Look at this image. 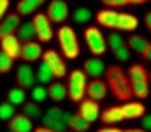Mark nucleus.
<instances>
[{
    "label": "nucleus",
    "instance_id": "nucleus-1",
    "mask_svg": "<svg viewBox=\"0 0 151 132\" xmlns=\"http://www.w3.org/2000/svg\"><path fill=\"white\" fill-rule=\"evenodd\" d=\"M106 74V85L113 92V95L118 100H128L132 97V88L128 83L127 72L119 65H111L104 71Z\"/></svg>",
    "mask_w": 151,
    "mask_h": 132
},
{
    "label": "nucleus",
    "instance_id": "nucleus-2",
    "mask_svg": "<svg viewBox=\"0 0 151 132\" xmlns=\"http://www.w3.org/2000/svg\"><path fill=\"white\" fill-rule=\"evenodd\" d=\"M127 78L132 88V95H135L137 99H146L150 95V79H148V71L144 65L141 63L130 65Z\"/></svg>",
    "mask_w": 151,
    "mask_h": 132
},
{
    "label": "nucleus",
    "instance_id": "nucleus-3",
    "mask_svg": "<svg viewBox=\"0 0 151 132\" xmlns=\"http://www.w3.org/2000/svg\"><path fill=\"white\" fill-rule=\"evenodd\" d=\"M56 37H58V44L62 48V53L65 58L69 60H74L79 56L81 53V48H79V43H77V35H76L74 28L69 27V25H63L58 28L56 32Z\"/></svg>",
    "mask_w": 151,
    "mask_h": 132
},
{
    "label": "nucleus",
    "instance_id": "nucleus-4",
    "mask_svg": "<svg viewBox=\"0 0 151 132\" xmlns=\"http://www.w3.org/2000/svg\"><path fill=\"white\" fill-rule=\"evenodd\" d=\"M86 83H88V76L84 74L83 69H76L69 74V83L67 87V95L74 100V102H81L86 95Z\"/></svg>",
    "mask_w": 151,
    "mask_h": 132
},
{
    "label": "nucleus",
    "instance_id": "nucleus-5",
    "mask_svg": "<svg viewBox=\"0 0 151 132\" xmlns=\"http://www.w3.org/2000/svg\"><path fill=\"white\" fill-rule=\"evenodd\" d=\"M84 41H86V44H88V49H90L95 56L104 55L106 49H107L106 39H104L100 28H97V27H91V25H90V27L84 30Z\"/></svg>",
    "mask_w": 151,
    "mask_h": 132
},
{
    "label": "nucleus",
    "instance_id": "nucleus-6",
    "mask_svg": "<svg viewBox=\"0 0 151 132\" xmlns=\"http://www.w3.org/2000/svg\"><path fill=\"white\" fill-rule=\"evenodd\" d=\"M32 25H34V30H35V35L40 43H49L53 39V23L47 19L46 12H39L34 16L32 19Z\"/></svg>",
    "mask_w": 151,
    "mask_h": 132
},
{
    "label": "nucleus",
    "instance_id": "nucleus-7",
    "mask_svg": "<svg viewBox=\"0 0 151 132\" xmlns=\"http://www.w3.org/2000/svg\"><path fill=\"white\" fill-rule=\"evenodd\" d=\"M42 63H46L47 67H49V71L53 72V76L55 78H63L65 74H67V67H65V62L62 60V56L56 53V51H53V49H49V51H42Z\"/></svg>",
    "mask_w": 151,
    "mask_h": 132
},
{
    "label": "nucleus",
    "instance_id": "nucleus-8",
    "mask_svg": "<svg viewBox=\"0 0 151 132\" xmlns=\"http://www.w3.org/2000/svg\"><path fill=\"white\" fill-rule=\"evenodd\" d=\"M46 16L51 23H63L69 18V5L63 0H51Z\"/></svg>",
    "mask_w": 151,
    "mask_h": 132
},
{
    "label": "nucleus",
    "instance_id": "nucleus-9",
    "mask_svg": "<svg viewBox=\"0 0 151 132\" xmlns=\"http://www.w3.org/2000/svg\"><path fill=\"white\" fill-rule=\"evenodd\" d=\"M86 122H95L99 120L100 116V107H99V102L97 100H91V99H86V100H81L79 104V111H77Z\"/></svg>",
    "mask_w": 151,
    "mask_h": 132
},
{
    "label": "nucleus",
    "instance_id": "nucleus-10",
    "mask_svg": "<svg viewBox=\"0 0 151 132\" xmlns=\"http://www.w3.org/2000/svg\"><path fill=\"white\" fill-rule=\"evenodd\" d=\"M42 56V46L39 43H34V41H28V43H23L19 46V56L21 60L25 62H35Z\"/></svg>",
    "mask_w": 151,
    "mask_h": 132
},
{
    "label": "nucleus",
    "instance_id": "nucleus-11",
    "mask_svg": "<svg viewBox=\"0 0 151 132\" xmlns=\"http://www.w3.org/2000/svg\"><path fill=\"white\" fill-rule=\"evenodd\" d=\"M86 95H88V99H91V100H102V99H106V95H107V85H106V81H102V79H99V78H93L90 83H86Z\"/></svg>",
    "mask_w": 151,
    "mask_h": 132
},
{
    "label": "nucleus",
    "instance_id": "nucleus-12",
    "mask_svg": "<svg viewBox=\"0 0 151 132\" xmlns=\"http://www.w3.org/2000/svg\"><path fill=\"white\" fill-rule=\"evenodd\" d=\"M0 46H2V51L9 56V58H18L19 56V39L14 35V34H11V35H5V37H2L0 39Z\"/></svg>",
    "mask_w": 151,
    "mask_h": 132
},
{
    "label": "nucleus",
    "instance_id": "nucleus-13",
    "mask_svg": "<svg viewBox=\"0 0 151 132\" xmlns=\"http://www.w3.org/2000/svg\"><path fill=\"white\" fill-rule=\"evenodd\" d=\"M19 27V14H5L0 19V39L5 35H11L16 32V28Z\"/></svg>",
    "mask_w": 151,
    "mask_h": 132
},
{
    "label": "nucleus",
    "instance_id": "nucleus-14",
    "mask_svg": "<svg viewBox=\"0 0 151 132\" xmlns=\"http://www.w3.org/2000/svg\"><path fill=\"white\" fill-rule=\"evenodd\" d=\"M16 81H18L19 88H23V90L34 87L35 76H34L32 67H30V65H27V63H25V65H21V67L18 69V72H16Z\"/></svg>",
    "mask_w": 151,
    "mask_h": 132
},
{
    "label": "nucleus",
    "instance_id": "nucleus-15",
    "mask_svg": "<svg viewBox=\"0 0 151 132\" xmlns=\"http://www.w3.org/2000/svg\"><path fill=\"white\" fill-rule=\"evenodd\" d=\"M32 129H34V123L25 115H14L9 120V131L11 132H32Z\"/></svg>",
    "mask_w": 151,
    "mask_h": 132
},
{
    "label": "nucleus",
    "instance_id": "nucleus-16",
    "mask_svg": "<svg viewBox=\"0 0 151 132\" xmlns=\"http://www.w3.org/2000/svg\"><path fill=\"white\" fill-rule=\"evenodd\" d=\"M84 74L86 76H91V78H99V76H102L104 74V71H106V65H104V62L99 58V56H93V58H88L86 62H84Z\"/></svg>",
    "mask_w": 151,
    "mask_h": 132
},
{
    "label": "nucleus",
    "instance_id": "nucleus-17",
    "mask_svg": "<svg viewBox=\"0 0 151 132\" xmlns=\"http://www.w3.org/2000/svg\"><path fill=\"white\" fill-rule=\"evenodd\" d=\"M97 23L106 28H116L118 25V12L113 9H102L97 12Z\"/></svg>",
    "mask_w": 151,
    "mask_h": 132
},
{
    "label": "nucleus",
    "instance_id": "nucleus-18",
    "mask_svg": "<svg viewBox=\"0 0 151 132\" xmlns=\"http://www.w3.org/2000/svg\"><path fill=\"white\" fill-rule=\"evenodd\" d=\"M137 27H139V19H137L134 14H128V12H121V14H118V25H116L118 30H123V32H134Z\"/></svg>",
    "mask_w": 151,
    "mask_h": 132
},
{
    "label": "nucleus",
    "instance_id": "nucleus-19",
    "mask_svg": "<svg viewBox=\"0 0 151 132\" xmlns=\"http://www.w3.org/2000/svg\"><path fill=\"white\" fill-rule=\"evenodd\" d=\"M121 113H123V118H141L146 109H144V104L142 102H127L125 106H121Z\"/></svg>",
    "mask_w": 151,
    "mask_h": 132
},
{
    "label": "nucleus",
    "instance_id": "nucleus-20",
    "mask_svg": "<svg viewBox=\"0 0 151 132\" xmlns=\"http://www.w3.org/2000/svg\"><path fill=\"white\" fill-rule=\"evenodd\" d=\"M99 118H102V122L104 123H107V125H113V123H119V122H123L125 118H123V113H121V107H118V106H113V107H107Z\"/></svg>",
    "mask_w": 151,
    "mask_h": 132
},
{
    "label": "nucleus",
    "instance_id": "nucleus-21",
    "mask_svg": "<svg viewBox=\"0 0 151 132\" xmlns=\"http://www.w3.org/2000/svg\"><path fill=\"white\" fill-rule=\"evenodd\" d=\"M46 93H47V97H49L51 100H55V102H62V100L67 97V87L56 81V83H51V85L47 87Z\"/></svg>",
    "mask_w": 151,
    "mask_h": 132
},
{
    "label": "nucleus",
    "instance_id": "nucleus-22",
    "mask_svg": "<svg viewBox=\"0 0 151 132\" xmlns=\"http://www.w3.org/2000/svg\"><path fill=\"white\" fill-rule=\"evenodd\" d=\"M44 2L46 0H19V4H18V14L19 16L32 14L34 11H37Z\"/></svg>",
    "mask_w": 151,
    "mask_h": 132
},
{
    "label": "nucleus",
    "instance_id": "nucleus-23",
    "mask_svg": "<svg viewBox=\"0 0 151 132\" xmlns=\"http://www.w3.org/2000/svg\"><path fill=\"white\" fill-rule=\"evenodd\" d=\"M16 32H18V39H19V43H28V41H34V35H35V30H34V25H32V21H27V23H21L18 28H16Z\"/></svg>",
    "mask_w": 151,
    "mask_h": 132
},
{
    "label": "nucleus",
    "instance_id": "nucleus-24",
    "mask_svg": "<svg viewBox=\"0 0 151 132\" xmlns=\"http://www.w3.org/2000/svg\"><path fill=\"white\" fill-rule=\"evenodd\" d=\"M127 46H128V49H132V51H135V53H141V55H142V51L150 46V41H148V39H144L142 35H132V37L127 41Z\"/></svg>",
    "mask_w": 151,
    "mask_h": 132
},
{
    "label": "nucleus",
    "instance_id": "nucleus-25",
    "mask_svg": "<svg viewBox=\"0 0 151 132\" xmlns=\"http://www.w3.org/2000/svg\"><path fill=\"white\" fill-rule=\"evenodd\" d=\"M69 129H72L74 132H86L90 129V122H86L79 113H77V115L72 113V118H70V122H69Z\"/></svg>",
    "mask_w": 151,
    "mask_h": 132
},
{
    "label": "nucleus",
    "instance_id": "nucleus-26",
    "mask_svg": "<svg viewBox=\"0 0 151 132\" xmlns=\"http://www.w3.org/2000/svg\"><path fill=\"white\" fill-rule=\"evenodd\" d=\"M25 90L23 88H11L9 92H7V102L9 104H12V106H21L23 102H25Z\"/></svg>",
    "mask_w": 151,
    "mask_h": 132
},
{
    "label": "nucleus",
    "instance_id": "nucleus-27",
    "mask_svg": "<svg viewBox=\"0 0 151 132\" xmlns=\"http://www.w3.org/2000/svg\"><path fill=\"white\" fill-rule=\"evenodd\" d=\"M23 106V109H21V115H25L27 118H30V120H37L39 116H40V107H39L37 102H23L21 104Z\"/></svg>",
    "mask_w": 151,
    "mask_h": 132
},
{
    "label": "nucleus",
    "instance_id": "nucleus-28",
    "mask_svg": "<svg viewBox=\"0 0 151 132\" xmlns=\"http://www.w3.org/2000/svg\"><path fill=\"white\" fill-rule=\"evenodd\" d=\"M44 120V127H47V129H51L53 132H65L67 129V125L60 120V118H53V116H44L42 118Z\"/></svg>",
    "mask_w": 151,
    "mask_h": 132
},
{
    "label": "nucleus",
    "instance_id": "nucleus-29",
    "mask_svg": "<svg viewBox=\"0 0 151 132\" xmlns=\"http://www.w3.org/2000/svg\"><path fill=\"white\" fill-rule=\"evenodd\" d=\"M53 78H55V76H53V72L49 71V67H47L46 63H40L39 72H37V79L39 81H40V83H49Z\"/></svg>",
    "mask_w": 151,
    "mask_h": 132
},
{
    "label": "nucleus",
    "instance_id": "nucleus-30",
    "mask_svg": "<svg viewBox=\"0 0 151 132\" xmlns=\"http://www.w3.org/2000/svg\"><path fill=\"white\" fill-rule=\"evenodd\" d=\"M14 115H16V111H14L12 104H9V102L0 104V120H11Z\"/></svg>",
    "mask_w": 151,
    "mask_h": 132
},
{
    "label": "nucleus",
    "instance_id": "nucleus-31",
    "mask_svg": "<svg viewBox=\"0 0 151 132\" xmlns=\"http://www.w3.org/2000/svg\"><path fill=\"white\" fill-rule=\"evenodd\" d=\"M106 44H107V48H111V49H118L119 46H123V37L119 35V34H116V32H113V34H109V37L106 39Z\"/></svg>",
    "mask_w": 151,
    "mask_h": 132
},
{
    "label": "nucleus",
    "instance_id": "nucleus-32",
    "mask_svg": "<svg viewBox=\"0 0 151 132\" xmlns=\"http://www.w3.org/2000/svg\"><path fill=\"white\" fill-rule=\"evenodd\" d=\"M12 58H9L4 51H0V72L2 74H7L11 69H12Z\"/></svg>",
    "mask_w": 151,
    "mask_h": 132
},
{
    "label": "nucleus",
    "instance_id": "nucleus-33",
    "mask_svg": "<svg viewBox=\"0 0 151 132\" xmlns=\"http://www.w3.org/2000/svg\"><path fill=\"white\" fill-rule=\"evenodd\" d=\"M90 16H91V12L86 7H79V9H76V12H74V19L77 23H86L90 19Z\"/></svg>",
    "mask_w": 151,
    "mask_h": 132
},
{
    "label": "nucleus",
    "instance_id": "nucleus-34",
    "mask_svg": "<svg viewBox=\"0 0 151 132\" xmlns=\"http://www.w3.org/2000/svg\"><path fill=\"white\" fill-rule=\"evenodd\" d=\"M113 53H114V56H116L119 62H127V60L130 58V49H128V46H127V44L119 46L118 49H114Z\"/></svg>",
    "mask_w": 151,
    "mask_h": 132
},
{
    "label": "nucleus",
    "instance_id": "nucleus-35",
    "mask_svg": "<svg viewBox=\"0 0 151 132\" xmlns=\"http://www.w3.org/2000/svg\"><path fill=\"white\" fill-rule=\"evenodd\" d=\"M46 97H47V93H46V88L44 87H35L32 90V99H34V102H42Z\"/></svg>",
    "mask_w": 151,
    "mask_h": 132
},
{
    "label": "nucleus",
    "instance_id": "nucleus-36",
    "mask_svg": "<svg viewBox=\"0 0 151 132\" xmlns=\"http://www.w3.org/2000/svg\"><path fill=\"white\" fill-rule=\"evenodd\" d=\"M100 2L106 4V5H109V7H123V5L128 4L127 0H100Z\"/></svg>",
    "mask_w": 151,
    "mask_h": 132
},
{
    "label": "nucleus",
    "instance_id": "nucleus-37",
    "mask_svg": "<svg viewBox=\"0 0 151 132\" xmlns=\"http://www.w3.org/2000/svg\"><path fill=\"white\" fill-rule=\"evenodd\" d=\"M46 116L60 118V116H62V109H60V107H49V109H47V113H46Z\"/></svg>",
    "mask_w": 151,
    "mask_h": 132
},
{
    "label": "nucleus",
    "instance_id": "nucleus-38",
    "mask_svg": "<svg viewBox=\"0 0 151 132\" xmlns=\"http://www.w3.org/2000/svg\"><path fill=\"white\" fill-rule=\"evenodd\" d=\"M7 9H9V0H0V19L7 14Z\"/></svg>",
    "mask_w": 151,
    "mask_h": 132
},
{
    "label": "nucleus",
    "instance_id": "nucleus-39",
    "mask_svg": "<svg viewBox=\"0 0 151 132\" xmlns=\"http://www.w3.org/2000/svg\"><path fill=\"white\" fill-rule=\"evenodd\" d=\"M141 118H142V129L144 131H151V115H146V116L142 115Z\"/></svg>",
    "mask_w": 151,
    "mask_h": 132
},
{
    "label": "nucleus",
    "instance_id": "nucleus-40",
    "mask_svg": "<svg viewBox=\"0 0 151 132\" xmlns=\"http://www.w3.org/2000/svg\"><path fill=\"white\" fill-rule=\"evenodd\" d=\"M142 58H146V60H150L151 62V43H150V46L142 51Z\"/></svg>",
    "mask_w": 151,
    "mask_h": 132
},
{
    "label": "nucleus",
    "instance_id": "nucleus-41",
    "mask_svg": "<svg viewBox=\"0 0 151 132\" xmlns=\"http://www.w3.org/2000/svg\"><path fill=\"white\" fill-rule=\"evenodd\" d=\"M97 132H123V131L114 129V127H104V129H100V131H97Z\"/></svg>",
    "mask_w": 151,
    "mask_h": 132
},
{
    "label": "nucleus",
    "instance_id": "nucleus-42",
    "mask_svg": "<svg viewBox=\"0 0 151 132\" xmlns=\"http://www.w3.org/2000/svg\"><path fill=\"white\" fill-rule=\"evenodd\" d=\"M144 23H146V27L151 30V12H148V14L144 16Z\"/></svg>",
    "mask_w": 151,
    "mask_h": 132
},
{
    "label": "nucleus",
    "instance_id": "nucleus-43",
    "mask_svg": "<svg viewBox=\"0 0 151 132\" xmlns=\"http://www.w3.org/2000/svg\"><path fill=\"white\" fill-rule=\"evenodd\" d=\"M128 4H132V5H141V4H146V2H150V0H127Z\"/></svg>",
    "mask_w": 151,
    "mask_h": 132
},
{
    "label": "nucleus",
    "instance_id": "nucleus-44",
    "mask_svg": "<svg viewBox=\"0 0 151 132\" xmlns=\"http://www.w3.org/2000/svg\"><path fill=\"white\" fill-rule=\"evenodd\" d=\"M34 132H53V131H51V129H47V127H37Z\"/></svg>",
    "mask_w": 151,
    "mask_h": 132
},
{
    "label": "nucleus",
    "instance_id": "nucleus-45",
    "mask_svg": "<svg viewBox=\"0 0 151 132\" xmlns=\"http://www.w3.org/2000/svg\"><path fill=\"white\" fill-rule=\"evenodd\" d=\"M123 132H146L144 129H130V131H123Z\"/></svg>",
    "mask_w": 151,
    "mask_h": 132
},
{
    "label": "nucleus",
    "instance_id": "nucleus-46",
    "mask_svg": "<svg viewBox=\"0 0 151 132\" xmlns=\"http://www.w3.org/2000/svg\"><path fill=\"white\" fill-rule=\"evenodd\" d=\"M148 79L151 81V72H148Z\"/></svg>",
    "mask_w": 151,
    "mask_h": 132
}]
</instances>
